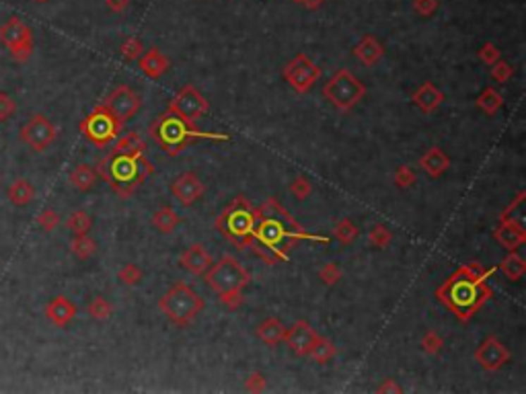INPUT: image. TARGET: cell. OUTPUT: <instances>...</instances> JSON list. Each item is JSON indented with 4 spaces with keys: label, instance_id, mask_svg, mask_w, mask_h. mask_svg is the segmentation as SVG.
I'll use <instances>...</instances> for the list:
<instances>
[{
    "label": "cell",
    "instance_id": "1",
    "mask_svg": "<svg viewBox=\"0 0 526 394\" xmlns=\"http://www.w3.org/2000/svg\"><path fill=\"white\" fill-rule=\"evenodd\" d=\"M296 240L327 242L329 238L309 234L288 214V209L278 199L269 197L262 208H257V226L249 249H253V253L263 259L267 265H276L288 261L292 242Z\"/></svg>",
    "mask_w": 526,
    "mask_h": 394
},
{
    "label": "cell",
    "instance_id": "2",
    "mask_svg": "<svg viewBox=\"0 0 526 394\" xmlns=\"http://www.w3.org/2000/svg\"><path fill=\"white\" fill-rule=\"evenodd\" d=\"M491 273L494 269H483L481 263H469L448 278L438 290V296L463 323H467L491 296V290L487 288V278Z\"/></svg>",
    "mask_w": 526,
    "mask_h": 394
},
{
    "label": "cell",
    "instance_id": "3",
    "mask_svg": "<svg viewBox=\"0 0 526 394\" xmlns=\"http://www.w3.org/2000/svg\"><path fill=\"white\" fill-rule=\"evenodd\" d=\"M97 173L109 183V187L120 197H130L154 173V166L148 161L146 152L128 154V152L111 150L97 164Z\"/></svg>",
    "mask_w": 526,
    "mask_h": 394
},
{
    "label": "cell",
    "instance_id": "4",
    "mask_svg": "<svg viewBox=\"0 0 526 394\" xmlns=\"http://www.w3.org/2000/svg\"><path fill=\"white\" fill-rule=\"evenodd\" d=\"M206 283L218 296L228 310H237L243 304V290L249 285L251 273L237 257L224 255L220 261L212 263L206 271Z\"/></svg>",
    "mask_w": 526,
    "mask_h": 394
},
{
    "label": "cell",
    "instance_id": "5",
    "mask_svg": "<svg viewBox=\"0 0 526 394\" xmlns=\"http://www.w3.org/2000/svg\"><path fill=\"white\" fill-rule=\"evenodd\" d=\"M150 136L157 140V144L167 152L169 156L181 154L195 140H228L226 134L200 132L195 128V123H190L171 111H165L163 116H159V119L150 125Z\"/></svg>",
    "mask_w": 526,
    "mask_h": 394
},
{
    "label": "cell",
    "instance_id": "6",
    "mask_svg": "<svg viewBox=\"0 0 526 394\" xmlns=\"http://www.w3.org/2000/svg\"><path fill=\"white\" fill-rule=\"evenodd\" d=\"M257 226V208L245 195H237L216 220V228L222 232L239 251H245L253 242V232Z\"/></svg>",
    "mask_w": 526,
    "mask_h": 394
},
{
    "label": "cell",
    "instance_id": "7",
    "mask_svg": "<svg viewBox=\"0 0 526 394\" xmlns=\"http://www.w3.org/2000/svg\"><path fill=\"white\" fill-rule=\"evenodd\" d=\"M159 308L173 325L188 326L204 312L206 302L188 283L179 281L171 285L167 294L159 300Z\"/></svg>",
    "mask_w": 526,
    "mask_h": 394
},
{
    "label": "cell",
    "instance_id": "8",
    "mask_svg": "<svg viewBox=\"0 0 526 394\" xmlns=\"http://www.w3.org/2000/svg\"><path fill=\"white\" fill-rule=\"evenodd\" d=\"M323 97L339 111H352L366 97V85L350 70L341 68L323 85Z\"/></svg>",
    "mask_w": 526,
    "mask_h": 394
},
{
    "label": "cell",
    "instance_id": "9",
    "mask_svg": "<svg viewBox=\"0 0 526 394\" xmlns=\"http://www.w3.org/2000/svg\"><path fill=\"white\" fill-rule=\"evenodd\" d=\"M121 125L123 123L111 116L105 105H97L95 109L80 121V134L97 148H107L120 136Z\"/></svg>",
    "mask_w": 526,
    "mask_h": 394
},
{
    "label": "cell",
    "instance_id": "10",
    "mask_svg": "<svg viewBox=\"0 0 526 394\" xmlns=\"http://www.w3.org/2000/svg\"><path fill=\"white\" fill-rule=\"evenodd\" d=\"M0 42L17 62H27L33 54V33L19 17H11L0 27Z\"/></svg>",
    "mask_w": 526,
    "mask_h": 394
},
{
    "label": "cell",
    "instance_id": "11",
    "mask_svg": "<svg viewBox=\"0 0 526 394\" xmlns=\"http://www.w3.org/2000/svg\"><path fill=\"white\" fill-rule=\"evenodd\" d=\"M167 111L185 119V121H190V123H195L200 117H204L210 111V103L193 85H185L179 93L171 99Z\"/></svg>",
    "mask_w": 526,
    "mask_h": 394
},
{
    "label": "cell",
    "instance_id": "12",
    "mask_svg": "<svg viewBox=\"0 0 526 394\" xmlns=\"http://www.w3.org/2000/svg\"><path fill=\"white\" fill-rule=\"evenodd\" d=\"M284 78L286 82L296 91V93L305 94L312 89V85H317V80L321 78V68L309 60L305 54H298L296 58H292L284 66Z\"/></svg>",
    "mask_w": 526,
    "mask_h": 394
},
{
    "label": "cell",
    "instance_id": "13",
    "mask_svg": "<svg viewBox=\"0 0 526 394\" xmlns=\"http://www.w3.org/2000/svg\"><path fill=\"white\" fill-rule=\"evenodd\" d=\"M58 138V128L46 116H33L21 128V142H25L31 150L44 152Z\"/></svg>",
    "mask_w": 526,
    "mask_h": 394
},
{
    "label": "cell",
    "instance_id": "14",
    "mask_svg": "<svg viewBox=\"0 0 526 394\" xmlns=\"http://www.w3.org/2000/svg\"><path fill=\"white\" fill-rule=\"evenodd\" d=\"M103 105L109 109V113L116 117L120 123H126L140 111L142 101H140V94L136 93L132 87L120 85L114 93L107 97V101Z\"/></svg>",
    "mask_w": 526,
    "mask_h": 394
},
{
    "label": "cell",
    "instance_id": "15",
    "mask_svg": "<svg viewBox=\"0 0 526 394\" xmlns=\"http://www.w3.org/2000/svg\"><path fill=\"white\" fill-rule=\"evenodd\" d=\"M206 193V185L204 181L195 175V173H183L177 179H173L171 183V195L177 204L190 208L195 202H200Z\"/></svg>",
    "mask_w": 526,
    "mask_h": 394
},
{
    "label": "cell",
    "instance_id": "16",
    "mask_svg": "<svg viewBox=\"0 0 526 394\" xmlns=\"http://www.w3.org/2000/svg\"><path fill=\"white\" fill-rule=\"evenodd\" d=\"M475 359L485 371H498L510 362V351L506 349L500 339L487 337L483 343L475 349Z\"/></svg>",
    "mask_w": 526,
    "mask_h": 394
},
{
    "label": "cell",
    "instance_id": "17",
    "mask_svg": "<svg viewBox=\"0 0 526 394\" xmlns=\"http://www.w3.org/2000/svg\"><path fill=\"white\" fill-rule=\"evenodd\" d=\"M317 339H319V333L312 328L307 321H298V323H294V325L286 328V333H284V343H286L288 347L292 349L296 355H300V357H307L309 353H311L312 345L317 343Z\"/></svg>",
    "mask_w": 526,
    "mask_h": 394
},
{
    "label": "cell",
    "instance_id": "18",
    "mask_svg": "<svg viewBox=\"0 0 526 394\" xmlns=\"http://www.w3.org/2000/svg\"><path fill=\"white\" fill-rule=\"evenodd\" d=\"M411 103L422 111V113H434L442 103H444V93L434 85V82H424L415 93L411 94Z\"/></svg>",
    "mask_w": 526,
    "mask_h": 394
},
{
    "label": "cell",
    "instance_id": "19",
    "mask_svg": "<svg viewBox=\"0 0 526 394\" xmlns=\"http://www.w3.org/2000/svg\"><path fill=\"white\" fill-rule=\"evenodd\" d=\"M46 316H48V321L51 325L64 328V326H68L72 321H74V316H76V306H74L66 296H56V298L49 300L48 306H46Z\"/></svg>",
    "mask_w": 526,
    "mask_h": 394
},
{
    "label": "cell",
    "instance_id": "20",
    "mask_svg": "<svg viewBox=\"0 0 526 394\" xmlns=\"http://www.w3.org/2000/svg\"><path fill=\"white\" fill-rule=\"evenodd\" d=\"M212 257L206 251L204 245H192L183 255H181V265L193 273V276H206V271L212 267Z\"/></svg>",
    "mask_w": 526,
    "mask_h": 394
},
{
    "label": "cell",
    "instance_id": "21",
    "mask_svg": "<svg viewBox=\"0 0 526 394\" xmlns=\"http://www.w3.org/2000/svg\"><path fill=\"white\" fill-rule=\"evenodd\" d=\"M496 238L508 251H516L518 247H522L526 242V232L518 222H514L510 218H502V222L496 230Z\"/></svg>",
    "mask_w": 526,
    "mask_h": 394
},
{
    "label": "cell",
    "instance_id": "22",
    "mask_svg": "<svg viewBox=\"0 0 526 394\" xmlns=\"http://www.w3.org/2000/svg\"><path fill=\"white\" fill-rule=\"evenodd\" d=\"M420 166H422V171L432 177V179H438V177H442L446 171H448V166H451V156L440 148V146H432L430 150L420 159Z\"/></svg>",
    "mask_w": 526,
    "mask_h": 394
},
{
    "label": "cell",
    "instance_id": "23",
    "mask_svg": "<svg viewBox=\"0 0 526 394\" xmlns=\"http://www.w3.org/2000/svg\"><path fill=\"white\" fill-rule=\"evenodd\" d=\"M284 333H286V326L282 325L276 316H269V319H265L263 323L257 325V337L267 347L280 345L284 341Z\"/></svg>",
    "mask_w": 526,
    "mask_h": 394
},
{
    "label": "cell",
    "instance_id": "24",
    "mask_svg": "<svg viewBox=\"0 0 526 394\" xmlns=\"http://www.w3.org/2000/svg\"><path fill=\"white\" fill-rule=\"evenodd\" d=\"M140 70L148 78H161L169 70V60L167 56H163L157 47L148 49L140 58Z\"/></svg>",
    "mask_w": 526,
    "mask_h": 394
},
{
    "label": "cell",
    "instance_id": "25",
    "mask_svg": "<svg viewBox=\"0 0 526 394\" xmlns=\"http://www.w3.org/2000/svg\"><path fill=\"white\" fill-rule=\"evenodd\" d=\"M354 54H356V58H358L364 66H374V64H379V60L383 58L384 49L372 35H368V37H364L358 46H356Z\"/></svg>",
    "mask_w": 526,
    "mask_h": 394
},
{
    "label": "cell",
    "instance_id": "26",
    "mask_svg": "<svg viewBox=\"0 0 526 394\" xmlns=\"http://www.w3.org/2000/svg\"><path fill=\"white\" fill-rule=\"evenodd\" d=\"M6 197H8V202L13 206L25 208V206H29L35 199V187L31 185L27 179H17V181H13L11 187H8Z\"/></svg>",
    "mask_w": 526,
    "mask_h": 394
},
{
    "label": "cell",
    "instance_id": "27",
    "mask_svg": "<svg viewBox=\"0 0 526 394\" xmlns=\"http://www.w3.org/2000/svg\"><path fill=\"white\" fill-rule=\"evenodd\" d=\"M97 179H99V173H97L95 166L91 164H76L74 171L71 173V185L78 191H91L93 187L97 185Z\"/></svg>",
    "mask_w": 526,
    "mask_h": 394
},
{
    "label": "cell",
    "instance_id": "28",
    "mask_svg": "<svg viewBox=\"0 0 526 394\" xmlns=\"http://www.w3.org/2000/svg\"><path fill=\"white\" fill-rule=\"evenodd\" d=\"M179 224H181V216L171 206H163L152 214V226L163 234H171Z\"/></svg>",
    "mask_w": 526,
    "mask_h": 394
},
{
    "label": "cell",
    "instance_id": "29",
    "mask_svg": "<svg viewBox=\"0 0 526 394\" xmlns=\"http://www.w3.org/2000/svg\"><path fill=\"white\" fill-rule=\"evenodd\" d=\"M475 105H477L485 116H496V113L502 109L503 97L498 93L494 87H487V89L481 91V94L477 97V101H475Z\"/></svg>",
    "mask_w": 526,
    "mask_h": 394
},
{
    "label": "cell",
    "instance_id": "30",
    "mask_svg": "<svg viewBox=\"0 0 526 394\" xmlns=\"http://www.w3.org/2000/svg\"><path fill=\"white\" fill-rule=\"evenodd\" d=\"M500 271H502L503 276L510 279V281H518V279L526 273V261L518 255L516 251H512V253L500 263Z\"/></svg>",
    "mask_w": 526,
    "mask_h": 394
},
{
    "label": "cell",
    "instance_id": "31",
    "mask_svg": "<svg viewBox=\"0 0 526 394\" xmlns=\"http://www.w3.org/2000/svg\"><path fill=\"white\" fill-rule=\"evenodd\" d=\"M71 251L76 259L87 261L97 253V242L89 234H76L71 240Z\"/></svg>",
    "mask_w": 526,
    "mask_h": 394
},
{
    "label": "cell",
    "instance_id": "32",
    "mask_svg": "<svg viewBox=\"0 0 526 394\" xmlns=\"http://www.w3.org/2000/svg\"><path fill=\"white\" fill-rule=\"evenodd\" d=\"M309 355H311L317 364L325 366V364H329L335 355H337V347H335L334 341H329V339H325V337H321V335H319V339H317V343L312 345Z\"/></svg>",
    "mask_w": 526,
    "mask_h": 394
},
{
    "label": "cell",
    "instance_id": "33",
    "mask_svg": "<svg viewBox=\"0 0 526 394\" xmlns=\"http://www.w3.org/2000/svg\"><path fill=\"white\" fill-rule=\"evenodd\" d=\"M358 226L354 224L352 218H341L337 220L334 226V236L341 242V245H352L358 238Z\"/></svg>",
    "mask_w": 526,
    "mask_h": 394
},
{
    "label": "cell",
    "instance_id": "34",
    "mask_svg": "<svg viewBox=\"0 0 526 394\" xmlns=\"http://www.w3.org/2000/svg\"><path fill=\"white\" fill-rule=\"evenodd\" d=\"M66 226H68V230H71L74 236H76V234H89L91 226H93V218H91L85 209H76V211H72L71 216H68Z\"/></svg>",
    "mask_w": 526,
    "mask_h": 394
},
{
    "label": "cell",
    "instance_id": "35",
    "mask_svg": "<svg viewBox=\"0 0 526 394\" xmlns=\"http://www.w3.org/2000/svg\"><path fill=\"white\" fill-rule=\"evenodd\" d=\"M114 150H118V152H128V154H142V152H146V144H144V140L140 138V134L130 132V134H126L123 138H120L116 142Z\"/></svg>",
    "mask_w": 526,
    "mask_h": 394
},
{
    "label": "cell",
    "instance_id": "36",
    "mask_svg": "<svg viewBox=\"0 0 526 394\" xmlns=\"http://www.w3.org/2000/svg\"><path fill=\"white\" fill-rule=\"evenodd\" d=\"M87 312H89L95 321H107V319L114 314V306H111V302L107 300V298L97 296V298H93V300L89 302Z\"/></svg>",
    "mask_w": 526,
    "mask_h": 394
},
{
    "label": "cell",
    "instance_id": "37",
    "mask_svg": "<svg viewBox=\"0 0 526 394\" xmlns=\"http://www.w3.org/2000/svg\"><path fill=\"white\" fill-rule=\"evenodd\" d=\"M368 240H370V245L374 249H386L391 245V240H393V232L389 230L386 226H383V224H377L370 230V234H368Z\"/></svg>",
    "mask_w": 526,
    "mask_h": 394
},
{
    "label": "cell",
    "instance_id": "38",
    "mask_svg": "<svg viewBox=\"0 0 526 394\" xmlns=\"http://www.w3.org/2000/svg\"><path fill=\"white\" fill-rule=\"evenodd\" d=\"M118 279L123 285H136L142 279V269L138 265H134V263H128L118 271Z\"/></svg>",
    "mask_w": 526,
    "mask_h": 394
},
{
    "label": "cell",
    "instance_id": "39",
    "mask_svg": "<svg viewBox=\"0 0 526 394\" xmlns=\"http://www.w3.org/2000/svg\"><path fill=\"white\" fill-rule=\"evenodd\" d=\"M58 224H60V216H58L56 209L46 208L39 211V216H37V226H39L42 230L54 232L58 228Z\"/></svg>",
    "mask_w": 526,
    "mask_h": 394
},
{
    "label": "cell",
    "instance_id": "40",
    "mask_svg": "<svg viewBox=\"0 0 526 394\" xmlns=\"http://www.w3.org/2000/svg\"><path fill=\"white\" fill-rule=\"evenodd\" d=\"M290 193H292L298 202H305V199L312 193L311 181H309L307 177H296V179L290 183Z\"/></svg>",
    "mask_w": 526,
    "mask_h": 394
},
{
    "label": "cell",
    "instance_id": "41",
    "mask_svg": "<svg viewBox=\"0 0 526 394\" xmlns=\"http://www.w3.org/2000/svg\"><path fill=\"white\" fill-rule=\"evenodd\" d=\"M319 279L325 283V285H335L339 279H341V269H339V265L337 263H325L323 267H321V271H319Z\"/></svg>",
    "mask_w": 526,
    "mask_h": 394
},
{
    "label": "cell",
    "instance_id": "42",
    "mask_svg": "<svg viewBox=\"0 0 526 394\" xmlns=\"http://www.w3.org/2000/svg\"><path fill=\"white\" fill-rule=\"evenodd\" d=\"M415 171L411 168V166H407V164H401L397 171H395V185L401 187V189H407V187H411L415 183Z\"/></svg>",
    "mask_w": 526,
    "mask_h": 394
},
{
    "label": "cell",
    "instance_id": "43",
    "mask_svg": "<svg viewBox=\"0 0 526 394\" xmlns=\"http://www.w3.org/2000/svg\"><path fill=\"white\" fill-rule=\"evenodd\" d=\"M422 347H424L426 353L436 355L440 349L444 347V339H442L436 331H428V333L424 335V339H422Z\"/></svg>",
    "mask_w": 526,
    "mask_h": 394
},
{
    "label": "cell",
    "instance_id": "44",
    "mask_svg": "<svg viewBox=\"0 0 526 394\" xmlns=\"http://www.w3.org/2000/svg\"><path fill=\"white\" fill-rule=\"evenodd\" d=\"M17 113V101L8 93H0V121H6Z\"/></svg>",
    "mask_w": 526,
    "mask_h": 394
},
{
    "label": "cell",
    "instance_id": "45",
    "mask_svg": "<svg viewBox=\"0 0 526 394\" xmlns=\"http://www.w3.org/2000/svg\"><path fill=\"white\" fill-rule=\"evenodd\" d=\"M512 74H514V68H512L510 64L502 62V60H498L496 64H491V78H494L496 82H506V80H510Z\"/></svg>",
    "mask_w": 526,
    "mask_h": 394
},
{
    "label": "cell",
    "instance_id": "46",
    "mask_svg": "<svg viewBox=\"0 0 526 394\" xmlns=\"http://www.w3.org/2000/svg\"><path fill=\"white\" fill-rule=\"evenodd\" d=\"M245 388L249 393H262V390H265V376H263L262 371H251L247 376V380H245Z\"/></svg>",
    "mask_w": 526,
    "mask_h": 394
},
{
    "label": "cell",
    "instance_id": "47",
    "mask_svg": "<svg viewBox=\"0 0 526 394\" xmlns=\"http://www.w3.org/2000/svg\"><path fill=\"white\" fill-rule=\"evenodd\" d=\"M140 51H142V44H140V39H136V37L123 42V46H121V54H123L126 60H138V58H140Z\"/></svg>",
    "mask_w": 526,
    "mask_h": 394
},
{
    "label": "cell",
    "instance_id": "48",
    "mask_svg": "<svg viewBox=\"0 0 526 394\" xmlns=\"http://www.w3.org/2000/svg\"><path fill=\"white\" fill-rule=\"evenodd\" d=\"M479 56H481V60H483L487 66H491V64H496V62L500 60V51H498V47L494 46V44H485V46L481 47Z\"/></svg>",
    "mask_w": 526,
    "mask_h": 394
},
{
    "label": "cell",
    "instance_id": "49",
    "mask_svg": "<svg viewBox=\"0 0 526 394\" xmlns=\"http://www.w3.org/2000/svg\"><path fill=\"white\" fill-rule=\"evenodd\" d=\"M377 390H379V393H401L403 388H401V386H399V384H397L395 380L386 378V380H384L383 384H381V386H379Z\"/></svg>",
    "mask_w": 526,
    "mask_h": 394
},
{
    "label": "cell",
    "instance_id": "50",
    "mask_svg": "<svg viewBox=\"0 0 526 394\" xmlns=\"http://www.w3.org/2000/svg\"><path fill=\"white\" fill-rule=\"evenodd\" d=\"M522 199H525V191H520V193H518V197H516V199H514V202H512V204H510L508 208L503 209L502 218H508V216H510V214H512L514 209H516L518 206H520V204H522Z\"/></svg>",
    "mask_w": 526,
    "mask_h": 394
},
{
    "label": "cell",
    "instance_id": "51",
    "mask_svg": "<svg viewBox=\"0 0 526 394\" xmlns=\"http://www.w3.org/2000/svg\"><path fill=\"white\" fill-rule=\"evenodd\" d=\"M434 6H436V2L434 0H417V8L424 13V15H428L434 11Z\"/></svg>",
    "mask_w": 526,
    "mask_h": 394
},
{
    "label": "cell",
    "instance_id": "52",
    "mask_svg": "<svg viewBox=\"0 0 526 394\" xmlns=\"http://www.w3.org/2000/svg\"><path fill=\"white\" fill-rule=\"evenodd\" d=\"M107 2H109V6L116 8V11H121V8L126 6V0H107Z\"/></svg>",
    "mask_w": 526,
    "mask_h": 394
},
{
    "label": "cell",
    "instance_id": "53",
    "mask_svg": "<svg viewBox=\"0 0 526 394\" xmlns=\"http://www.w3.org/2000/svg\"><path fill=\"white\" fill-rule=\"evenodd\" d=\"M37 2H46V0H37Z\"/></svg>",
    "mask_w": 526,
    "mask_h": 394
}]
</instances>
